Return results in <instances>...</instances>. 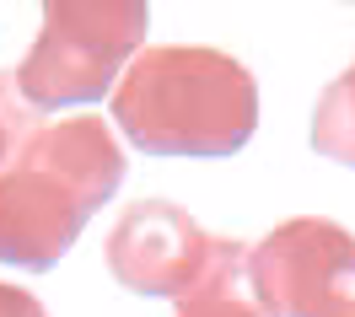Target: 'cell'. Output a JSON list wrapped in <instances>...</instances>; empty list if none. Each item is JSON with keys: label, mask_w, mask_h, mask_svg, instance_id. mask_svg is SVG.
<instances>
[{"label": "cell", "mask_w": 355, "mask_h": 317, "mask_svg": "<svg viewBox=\"0 0 355 317\" xmlns=\"http://www.w3.org/2000/svg\"><path fill=\"white\" fill-rule=\"evenodd\" d=\"M113 118L156 156H226L259 124V87L221 48H146L113 91Z\"/></svg>", "instance_id": "obj_1"}, {"label": "cell", "mask_w": 355, "mask_h": 317, "mask_svg": "<svg viewBox=\"0 0 355 317\" xmlns=\"http://www.w3.org/2000/svg\"><path fill=\"white\" fill-rule=\"evenodd\" d=\"M124 178V156L103 118H65L38 129L0 178V264L49 269L81 237L87 215Z\"/></svg>", "instance_id": "obj_2"}, {"label": "cell", "mask_w": 355, "mask_h": 317, "mask_svg": "<svg viewBox=\"0 0 355 317\" xmlns=\"http://www.w3.org/2000/svg\"><path fill=\"white\" fill-rule=\"evenodd\" d=\"M146 38V6H44V33L17 70V87L33 108H70L92 102L113 87L119 65Z\"/></svg>", "instance_id": "obj_3"}, {"label": "cell", "mask_w": 355, "mask_h": 317, "mask_svg": "<svg viewBox=\"0 0 355 317\" xmlns=\"http://www.w3.org/2000/svg\"><path fill=\"white\" fill-rule=\"evenodd\" d=\"M253 274L280 317H355V237L323 215L280 221L253 248Z\"/></svg>", "instance_id": "obj_4"}, {"label": "cell", "mask_w": 355, "mask_h": 317, "mask_svg": "<svg viewBox=\"0 0 355 317\" xmlns=\"http://www.w3.org/2000/svg\"><path fill=\"white\" fill-rule=\"evenodd\" d=\"M210 248H216V237H205L178 204L140 199L119 215V226L108 237V269L130 291L173 296L178 301L210 264Z\"/></svg>", "instance_id": "obj_5"}, {"label": "cell", "mask_w": 355, "mask_h": 317, "mask_svg": "<svg viewBox=\"0 0 355 317\" xmlns=\"http://www.w3.org/2000/svg\"><path fill=\"white\" fill-rule=\"evenodd\" d=\"M178 317H280V312H275V301L264 296L259 274H253V248L232 242V237H216L210 264L178 296Z\"/></svg>", "instance_id": "obj_6"}, {"label": "cell", "mask_w": 355, "mask_h": 317, "mask_svg": "<svg viewBox=\"0 0 355 317\" xmlns=\"http://www.w3.org/2000/svg\"><path fill=\"white\" fill-rule=\"evenodd\" d=\"M312 151L355 167V65L323 87L318 108H312Z\"/></svg>", "instance_id": "obj_7"}, {"label": "cell", "mask_w": 355, "mask_h": 317, "mask_svg": "<svg viewBox=\"0 0 355 317\" xmlns=\"http://www.w3.org/2000/svg\"><path fill=\"white\" fill-rule=\"evenodd\" d=\"M33 135H38V108L22 97L17 75H0V178L17 167V156L33 145Z\"/></svg>", "instance_id": "obj_8"}, {"label": "cell", "mask_w": 355, "mask_h": 317, "mask_svg": "<svg viewBox=\"0 0 355 317\" xmlns=\"http://www.w3.org/2000/svg\"><path fill=\"white\" fill-rule=\"evenodd\" d=\"M0 317H44V307L33 301L27 291H11V285H0Z\"/></svg>", "instance_id": "obj_9"}]
</instances>
